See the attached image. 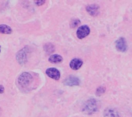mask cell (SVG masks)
<instances>
[{
  "instance_id": "cell-1",
  "label": "cell",
  "mask_w": 132,
  "mask_h": 117,
  "mask_svg": "<svg viewBox=\"0 0 132 117\" xmlns=\"http://www.w3.org/2000/svg\"><path fill=\"white\" fill-rule=\"evenodd\" d=\"M34 81V77L32 74L29 72H23L19 76L18 83L21 88H28Z\"/></svg>"
},
{
  "instance_id": "cell-2",
  "label": "cell",
  "mask_w": 132,
  "mask_h": 117,
  "mask_svg": "<svg viewBox=\"0 0 132 117\" xmlns=\"http://www.w3.org/2000/svg\"><path fill=\"white\" fill-rule=\"evenodd\" d=\"M98 109V104L95 99H89L85 103L82 107V111L87 115H91L95 113Z\"/></svg>"
},
{
  "instance_id": "cell-3",
  "label": "cell",
  "mask_w": 132,
  "mask_h": 117,
  "mask_svg": "<svg viewBox=\"0 0 132 117\" xmlns=\"http://www.w3.org/2000/svg\"><path fill=\"white\" fill-rule=\"evenodd\" d=\"M28 48L26 46L21 49L16 53V60L21 65H23L27 62L28 56L27 55L28 53Z\"/></svg>"
},
{
  "instance_id": "cell-4",
  "label": "cell",
  "mask_w": 132,
  "mask_h": 117,
  "mask_svg": "<svg viewBox=\"0 0 132 117\" xmlns=\"http://www.w3.org/2000/svg\"><path fill=\"white\" fill-rule=\"evenodd\" d=\"M90 29L87 25H85L79 27L77 31V36L79 39H82L89 35Z\"/></svg>"
},
{
  "instance_id": "cell-5",
  "label": "cell",
  "mask_w": 132,
  "mask_h": 117,
  "mask_svg": "<svg viewBox=\"0 0 132 117\" xmlns=\"http://www.w3.org/2000/svg\"><path fill=\"white\" fill-rule=\"evenodd\" d=\"M116 48L118 51L124 52L127 50L128 45L125 39L124 38H120L116 42Z\"/></svg>"
},
{
  "instance_id": "cell-6",
  "label": "cell",
  "mask_w": 132,
  "mask_h": 117,
  "mask_svg": "<svg viewBox=\"0 0 132 117\" xmlns=\"http://www.w3.org/2000/svg\"><path fill=\"white\" fill-rule=\"evenodd\" d=\"M63 83L65 85L68 86H76L80 84V81L76 76H70L64 80Z\"/></svg>"
},
{
  "instance_id": "cell-7",
  "label": "cell",
  "mask_w": 132,
  "mask_h": 117,
  "mask_svg": "<svg viewBox=\"0 0 132 117\" xmlns=\"http://www.w3.org/2000/svg\"><path fill=\"white\" fill-rule=\"evenodd\" d=\"M45 73L49 77L55 80H57L60 79L61 76L60 71L56 68H48L46 70Z\"/></svg>"
},
{
  "instance_id": "cell-8",
  "label": "cell",
  "mask_w": 132,
  "mask_h": 117,
  "mask_svg": "<svg viewBox=\"0 0 132 117\" xmlns=\"http://www.w3.org/2000/svg\"><path fill=\"white\" fill-rule=\"evenodd\" d=\"M87 12L92 16H97L100 13V7L96 4H91L87 6Z\"/></svg>"
},
{
  "instance_id": "cell-9",
  "label": "cell",
  "mask_w": 132,
  "mask_h": 117,
  "mask_svg": "<svg viewBox=\"0 0 132 117\" xmlns=\"http://www.w3.org/2000/svg\"><path fill=\"white\" fill-rule=\"evenodd\" d=\"M104 117H120L116 109L112 107H107L104 112Z\"/></svg>"
},
{
  "instance_id": "cell-10",
  "label": "cell",
  "mask_w": 132,
  "mask_h": 117,
  "mask_svg": "<svg viewBox=\"0 0 132 117\" xmlns=\"http://www.w3.org/2000/svg\"><path fill=\"white\" fill-rule=\"evenodd\" d=\"M82 64L83 62L81 59L78 58H75L70 62V67L72 70H78L81 68Z\"/></svg>"
},
{
  "instance_id": "cell-11",
  "label": "cell",
  "mask_w": 132,
  "mask_h": 117,
  "mask_svg": "<svg viewBox=\"0 0 132 117\" xmlns=\"http://www.w3.org/2000/svg\"><path fill=\"white\" fill-rule=\"evenodd\" d=\"M63 60V58L59 55H53L50 57L49 61L53 64H57L61 63Z\"/></svg>"
},
{
  "instance_id": "cell-12",
  "label": "cell",
  "mask_w": 132,
  "mask_h": 117,
  "mask_svg": "<svg viewBox=\"0 0 132 117\" xmlns=\"http://www.w3.org/2000/svg\"><path fill=\"white\" fill-rule=\"evenodd\" d=\"M12 32V29L7 25H0V33L10 34H11Z\"/></svg>"
},
{
  "instance_id": "cell-13",
  "label": "cell",
  "mask_w": 132,
  "mask_h": 117,
  "mask_svg": "<svg viewBox=\"0 0 132 117\" xmlns=\"http://www.w3.org/2000/svg\"><path fill=\"white\" fill-rule=\"evenodd\" d=\"M44 49L47 53H51L53 52L55 50L54 45L51 43H45L44 46Z\"/></svg>"
},
{
  "instance_id": "cell-14",
  "label": "cell",
  "mask_w": 132,
  "mask_h": 117,
  "mask_svg": "<svg viewBox=\"0 0 132 117\" xmlns=\"http://www.w3.org/2000/svg\"><path fill=\"white\" fill-rule=\"evenodd\" d=\"M80 23V21L78 19H74L70 22V26L72 28H75Z\"/></svg>"
},
{
  "instance_id": "cell-15",
  "label": "cell",
  "mask_w": 132,
  "mask_h": 117,
  "mask_svg": "<svg viewBox=\"0 0 132 117\" xmlns=\"http://www.w3.org/2000/svg\"><path fill=\"white\" fill-rule=\"evenodd\" d=\"M105 87H104L103 86H100L97 88L96 92V94L98 96H100L105 92Z\"/></svg>"
},
{
  "instance_id": "cell-16",
  "label": "cell",
  "mask_w": 132,
  "mask_h": 117,
  "mask_svg": "<svg viewBox=\"0 0 132 117\" xmlns=\"http://www.w3.org/2000/svg\"><path fill=\"white\" fill-rule=\"evenodd\" d=\"M35 3L37 6H40L45 3V1H35Z\"/></svg>"
},
{
  "instance_id": "cell-17",
  "label": "cell",
  "mask_w": 132,
  "mask_h": 117,
  "mask_svg": "<svg viewBox=\"0 0 132 117\" xmlns=\"http://www.w3.org/2000/svg\"><path fill=\"white\" fill-rule=\"evenodd\" d=\"M4 91H5V88L4 86L2 85H0V94H2L3 93H4Z\"/></svg>"
},
{
  "instance_id": "cell-18",
  "label": "cell",
  "mask_w": 132,
  "mask_h": 117,
  "mask_svg": "<svg viewBox=\"0 0 132 117\" xmlns=\"http://www.w3.org/2000/svg\"><path fill=\"white\" fill-rule=\"evenodd\" d=\"M1 46H0V53H1Z\"/></svg>"
}]
</instances>
